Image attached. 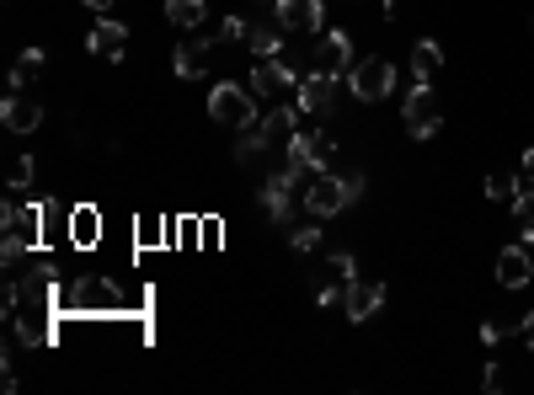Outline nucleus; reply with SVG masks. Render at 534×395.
<instances>
[{"label": "nucleus", "mask_w": 534, "mask_h": 395, "mask_svg": "<svg viewBox=\"0 0 534 395\" xmlns=\"http://www.w3.org/2000/svg\"><path fill=\"white\" fill-rule=\"evenodd\" d=\"M289 134H300V113L294 107H273L267 118H257L251 129H241V145H235V161H251L257 150H273L278 139H289Z\"/></svg>", "instance_id": "obj_1"}, {"label": "nucleus", "mask_w": 534, "mask_h": 395, "mask_svg": "<svg viewBox=\"0 0 534 395\" xmlns=\"http://www.w3.org/2000/svg\"><path fill=\"white\" fill-rule=\"evenodd\" d=\"M348 91L358 102H385L390 91H396V65L380 54H369V59H358V65L348 70Z\"/></svg>", "instance_id": "obj_2"}, {"label": "nucleus", "mask_w": 534, "mask_h": 395, "mask_svg": "<svg viewBox=\"0 0 534 395\" xmlns=\"http://www.w3.org/2000/svg\"><path fill=\"white\" fill-rule=\"evenodd\" d=\"M209 118L225 123V129H251V123H257V102L246 97V86L219 81V86L209 91Z\"/></svg>", "instance_id": "obj_3"}, {"label": "nucleus", "mask_w": 534, "mask_h": 395, "mask_svg": "<svg viewBox=\"0 0 534 395\" xmlns=\"http://www.w3.org/2000/svg\"><path fill=\"white\" fill-rule=\"evenodd\" d=\"M401 118H406V134H412V139H433L438 129H444V102L433 97V86L412 81V97H406Z\"/></svg>", "instance_id": "obj_4"}, {"label": "nucleus", "mask_w": 534, "mask_h": 395, "mask_svg": "<svg viewBox=\"0 0 534 395\" xmlns=\"http://www.w3.org/2000/svg\"><path fill=\"white\" fill-rule=\"evenodd\" d=\"M332 155H337V139L332 134H289V171L305 177V171H332Z\"/></svg>", "instance_id": "obj_5"}, {"label": "nucleus", "mask_w": 534, "mask_h": 395, "mask_svg": "<svg viewBox=\"0 0 534 395\" xmlns=\"http://www.w3.org/2000/svg\"><path fill=\"white\" fill-rule=\"evenodd\" d=\"M305 75L289 65L284 54L273 59H257V70H251V97H278V91H300Z\"/></svg>", "instance_id": "obj_6"}, {"label": "nucleus", "mask_w": 534, "mask_h": 395, "mask_svg": "<svg viewBox=\"0 0 534 395\" xmlns=\"http://www.w3.org/2000/svg\"><path fill=\"white\" fill-rule=\"evenodd\" d=\"M348 203H353L348 198V182H342L337 171H321V177L310 182V193H305V209L316 214V219H332V214L348 209Z\"/></svg>", "instance_id": "obj_7"}, {"label": "nucleus", "mask_w": 534, "mask_h": 395, "mask_svg": "<svg viewBox=\"0 0 534 395\" xmlns=\"http://www.w3.org/2000/svg\"><path fill=\"white\" fill-rule=\"evenodd\" d=\"M337 81H342V75L316 70V75H305V81H300V91H294V97H300V107H305L310 118H332V107H337Z\"/></svg>", "instance_id": "obj_8"}, {"label": "nucleus", "mask_w": 534, "mask_h": 395, "mask_svg": "<svg viewBox=\"0 0 534 395\" xmlns=\"http://www.w3.org/2000/svg\"><path fill=\"white\" fill-rule=\"evenodd\" d=\"M273 17H278L284 33H321L326 6L321 0H273Z\"/></svg>", "instance_id": "obj_9"}, {"label": "nucleus", "mask_w": 534, "mask_h": 395, "mask_svg": "<svg viewBox=\"0 0 534 395\" xmlns=\"http://www.w3.org/2000/svg\"><path fill=\"white\" fill-rule=\"evenodd\" d=\"M353 65H358V59H353V38L337 33V27H332V33H321V43H316V70H326V75H348Z\"/></svg>", "instance_id": "obj_10"}, {"label": "nucleus", "mask_w": 534, "mask_h": 395, "mask_svg": "<svg viewBox=\"0 0 534 395\" xmlns=\"http://www.w3.org/2000/svg\"><path fill=\"white\" fill-rule=\"evenodd\" d=\"M385 305V283L380 278H353L348 294H342V310H348V321H369L374 310Z\"/></svg>", "instance_id": "obj_11"}, {"label": "nucleus", "mask_w": 534, "mask_h": 395, "mask_svg": "<svg viewBox=\"0 0 534 395\" xmlns=\"http://www.w3.org/2000/svg\"><path fill=\"white\" fill-rule=\"evenodd\" d=\"M0 123H6L11 134H33L43 123V107L27 97V91H6V102H0Z\"/></svg>", "instance_id": "obj_12"}, {"label": "nucleus", "mask_w": 534, "mask_h": 395, "mask_svg": "<svg viewBox=\"0 0 534 395\" xmlns=\"http://www.w3.org/2000/svg\"><path fill=\"white\" fill-rule=\"evenodd\" d=\"M214 43H219L214 33H193V38H182V43H177V75H182V81H198V75L214 65V59H209Z\"/></svg>", "instance_id": "obj_13"}, {"label": "nucleus", "mask_w": 534, "mask_h": 395, "mask_svg": "<svg viewBox=\"0 0 534 395\" xmlns=\"http://www.w3.org/2000/svg\"><path fill=\"white\" fill-rule=\"evenodd\" d=\"M0 225H6V235L38 241V235H43V203H17V198H11L6 209H0Z\"/></svg>", "instance_id": "obj_14"}, {"label": "nucleus", "mask_w": 534, "mask_h": 395, "mask_svg": "<svg viewBox=\"0 0 534 395\" xmlns=\"http://www.w3.org/2000/svg\"><path fill=\"white\" fill-rule=\"evenodd\" d=\"M529 278H534L529 246H524V241H518V246H502V251H497V283H502V289H524Z\"/></svg>", "instance_id": "obj_15"}, {"label": "nucleus", "mask_w": 534, "mask_h": 395, "mask_svg": "<svg viewBox=\"0 0 534 395\" xmlns=\"http://www.w3.org/2000/svg\"><path fill=\"white\" fill-rule=\"evenodd\" d=\"M86 49L97 54V59H123V49H129V27H123V22H113V17H102L97 27H91Z\"/></svg>", "instance_id": "obj_16"}, {"label": "nucleus", "mask_w": 534, "mask_h": 395, "mask_svg": "<svg viewBox=\"0 0 534 395\" xmlns=\"http://www.w3.org/2000/svg\"><path fill=\"white\" fill-rule=\"evenodd\" d=\"M294 182H300V177H294L289 166L273 171V177L262 182V203H267V214H273L278 225H289V187H294Z\"/></svg>", "instance_id": "obj_17"}, {"label": "nucleus", "mask_w": 534, "mask_h": 395, "mask_svg": "<svg viewBox=\"0 0 534 395\" xmlns=\"http://www.w3.org/2000/svg\"><path fill=\"white\" fill-rule=\"evenodd\" d=\"M444 70V49H438L433 38H422L417 49H412V81H422V86H433V75Z\"/></svg>", "instance_id": "obj_18"}, {"label": "nucleus", "mask_w": 534, "mask_h": 395, "mask_svg": "<svg viewBox=\"0 0 534 395\" xmlns=\"http://www.w3.org/2000/svg\"><path fill=\"white\" fill-rule=\"evenodd\" d=\"M203 17H209V11H203V0H166V22L182 27V33H198Z\"/></svg>", "instance_id": "obj_19"}, {"label": "nucleus", "mask_w": 534, "mask_h": 395, "mask_svg": "<svg viewBox=\"0 0 534 395\" xmlns=\"http://www.w3.org/2000/svg\"><path fill=\"white\" fill-rule=\"evenodd\" d=\"M246 49L257 54V59H273V54H284V27H251V38H246Z\"/></svg>", "instance_id": "obj_20"}, {"label": "nucleus", "mask_w": 534, "mask_h": 395, "mask_svg": "<svg viewBox=\"0 0 534 395\" xmlns=\"http://www.w3.org/2000/svg\"><path fill=\"white\" fill-rule=\"evenodd\" d=\"M513 225H518V241L534 246V187L513 198Z\"/></svg>", "instance_id": "obj_21"}, {"label": "nucleus", "mask_w": 534, "mask_h": 395, "mask_svg": "<svg viewBox=\"0 0 534 395\" xmlns=\"http://www.w3.org/2000/svg\"><path fill=\"white\" fill-rule=\"evenodd\" d=\"M70 241H81V246L97 241V209H75L70 214Z\"/></svg>", "instance_id": "obj_22"}, {"label": "nucleus", "mask_w": 534, "mask_h": 395, "mask_svg": "<svg viewBox=\"0 0 534 395\" xmlns=\"http://www.w3.org/2000/svg\"><path fill=\"white\" fill-rule=\"evenodd\" d=\"M486 198H492V203H513V198H518V177H508V171H492V177H486Z\"/></svg>", "instance_id": "obj_23"}, {"label": "nucleus", "mask_w": 534, "mask_h": 395, "mask_svg": "<svg viewBox=\"0 0 534 395\" xmlns=\"http://www.w3.org/2000/svg\"><path fill=\"white\" fill-rule=\"evenodd\" d=\"M214 38H219V43H246L251 27H246V17H225V22L214 27Z\"/></svg>", "instance_id": "obj_24"}, {"label": "nucleus", "mask_w": 534, "mask_h": 395, "mask_svg": "<svg viewBox=\"0 0 534 395\" xmlns=\"http://www.w3.org/2000/svg\"><path fill=\"white\" fill-rule=\"evenodd\" d=\"M326 273H332V278L342 283V289H348V283L358 278V262H353V251H337V257H332V267H326Z\"/></svg>", "instance_id": "obj_25"}, {"label": "nucleus", "mask_w": 534, "mask_h": 395, "mask_svg": "<svg viewBox=\"0 0 534 395\" xmlns=\"http://www.w3.org/2000/svg\"><path fill=\"white\" fill-rule=\"evenodd\" d=\"M289 246H294V251H316V246H321V230H316V225H294V230H289Z\"/></svg>", "instance_id": "obj_26"}, {"label": "nucleus", "mask_w": 534, "mask_h": 395, "mask_svg": "<svg viewBox=\"0 0 534 395\" xmlns=\"http://www.w3.org/2000/svg\"><path fill=\"white\" fill-rule=\"evenodd\" d=\"M27 257V241H22V235H6V246H0V262H6V267H17Z\"/></svg>", "instance_id": "obj_27"}, {"label": "nucleus", "mask_w": 534, "mask_h": 395, "mask_svg": "<svg viewBox=\"0 0 534 395\" xmlns=\"http://www.w3.org/2000/svg\"><path fill=\"white\" fill-rule=\"evenodd\" d=\"M11 187H17V193H22V187H33V155H22V161L11 166Z\"/></svg>", "instance_id": "obj_28"}, {"label": "nucleus", "mask_w": 534, "mask_h": 395, "mask_svg": "<svg viewBox=\"0 0 534 395\" xmlns=\"http://www.w3.org/2000/svg\"><path fill=\"white\" fill-rule=\"evenodd\" d=\"M342 182H348V198H353V203L364 198V171H342Z\"/></svg>", "instance_id": "obj_29"}, {"label": "nucleus", "mask_w": 534, "mask_h": 395, "mask_svg": "<svg viewBox=\"0 0 534 395\" xmlns=\"http://www.w3.org/2000/svg\"><path fill=\"white\" fill-rule=\"evenodd\" d=\"M481 385H486V390H502V385H508V374H502V363H492V369L481 374Z\"/></svg>", "instance_id": "obj_30"}, {"label": "nucleus", "mask_w": 534, "mask_h": 395, "mask_svg": "<svg viewBox=\"0 0 534 395\" xmlns=\"http://www.w3.org/2000/svg\"><path fill=\"white\" fill-rule=\"evenodd\" d=\"M43 59H49V54H43V49H22V59H17V65H27V70H43Z\"/></svg>", "instance_id": "obj_31"}, {"label": "nucleus", "mask_w": 534, "mask_h": 395, "mask_svg": "<svg viewBox=\"0 0 534 395\" xmlns=\"http://www.w3.org/2000/svg\"><path fill=\"white\" fill-rule=\"evenodd\" d=\"M27 75H33V70L17 65V70H11V81H6V91H27Z\"/></svg>", "instance_id": "obj_32"}, {"label": "nucleus", "mask_w": 534, "mask_h": 395, "mask_svg": "<svg viewBox=\"0 0 534 395\" xmlns=\"http://www.w3.org/2000/svg\"><path fill=\"white\" fill-rule=\"evenodd\" d=\"M481 342H486V347H497V342H502V326H497V321H486V326H481Z\"/></svg>", "instance_id": "obj_33"}, {"label": "nucleus", "mask_w": 534, "mask_h": 395, "mask_svg": "<svg viewBox=\"0 0 534 395\" xmlns=\"http://www.w3.org/2000/svg\"><path fill=\"white\" fill-rule=\"evenodd\" d=\"M518 177H524V182H529V187H534V145H529V150H524V166H518Z\"/></svg>", "instance_id": "obj_34"}, {"label": "nucleus", "mask_w": 534, "mask_h": 395, "mask_svg": "<svg viewBox=\"0 0 534 395\" xmlns=\"http://www.w3.org/2000/svg\"><path fill=\"white\" fill-rule=\"evenodd\" d=\"M518 337H524V342H529V347H534V310H529V315H524V321H518Z\"/></svg>", "instance_id": "obj_35"}, {"label": "nucleus", "mask_w": 534, "mask_h": 395, "mask_svg": "<svg viewBox=\"0 0 534 395\" xmlns=\"http://www.w3.org/2000/svg\"><path fill=\"white\" fill-rule=\"evenodd\" d=\"M81 6H91V11H113V0H81Z\"/></svg>", "instance_id": "obj_36"}, {"label": "nucleus", "mask_w": 534, "mask_h": 395, "mask_svg": "<svg viewBox=\"0 0 534 395\" xmlns=\"http://www.w3.org/2000/svg\"><path fill=\"white\" fill-rule=\"evenodd\" d=\"M529 38H534V11H529Z\"/></svg>", "instance_id": "obj_37"}, {"label": "nucleus", "mask_w": 534, "mask_h": 395, "mask_svg": "<svg viewBox=\"0 0 534 395\" xmlns=\"http://www.w3.org/2000/svg\"><path fill=\"white\" fill-rule=\"evenodd\" d=\"M262 6H273V0H262Z\"/></svg>", "instance_id": "obj_38"}]
</instances>
